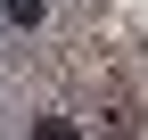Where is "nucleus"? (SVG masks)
<instances>
[{
	"label": "nucleus",
	"instance_id": "obj_1",
	"mask_svg": "<svg viewBox=\"0 0 148 140\" xmlns=\"http://www.w3.org/2000/svg\"><path fill=\"white\" fill-rule=\"evenodd\" d=\"M41 16H49V0H0V25L8 33H33Z\"/></svg>",
	"mask_w": 148,
	"mask_h": 140
},
{
	"label": "nucleus",
	"instance_id": "obj_2",
	"mask_svg": "<svg viewBox=\"0 0 148 140\" xmlns=\"http://www.w3.org/2000/svg\"><path fill=\"white\" fill-rule=\"evenodd\" d=\"M25 140H82V124H74V115H33Z\"/></svg>",
	"mask_w": 148,
	"mask_h": 140
}]
</instances>
